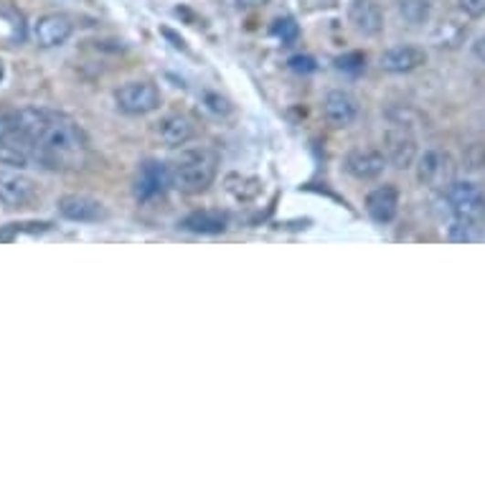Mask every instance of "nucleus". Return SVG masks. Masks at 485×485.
<instances>
[{
  "instance_id": "obj_1",
  "label": "nucleus",
  "mask_w": 485,
  "mask_h": 485,
  "mask_svg": "<svg viewBox=\"0 0 485 485\" xmlns=\"http://www.w3.org/2000/svg\"><path fill=\"white\" fill-rule=\"evenodd\" d=\"M13 125L31 151V161L48 171H77L87 161V138L64 112L24 107L11 112Z\"/></svg>"
},
{
  "instance_id": "obj_2",
  "label": "nucleus",
  "mask_w": 485,
  "mask_h": 485,
  "mask_svg": "<svg viewBox=\"0 0 485 485\" xmlns=\"http://www.w3.org/2000/svg\"><path fill=\"white\" fill-rule=\"evenodd\" d=\"M219 171V155L208 148H191L184 151L168 165L171 185L184 194H201L214 184Z\"/></svg>"
},
{
  "instance_id": "obj_3",
  "label": "nucleus",
  "mask_w": 485,
  "mask_h": 485,
  "mask_svg": "<svg viewBox=\"0 0 485 485\" xmlns=\"http://www.w3.org/2000/svg\"><path fill=\"white\" fill-rule=\"evenodd\" d=\"M115 102L125 115H151L161 107V92L151 81H128L115 92Z\"/></svg>"
},
{
  "instance_id": "obj_4",
  "label": "nucleus",
  "mask_w": 485,
  "mask_h": 485,
  "mask_svg": "<svg viewBox=\"0 0 485 485\" xmlns=\"http://www.w3.org/2000/svg\"><path fill=\"white\" fill-rule=\"evenodd\" d=\"M455 171H458L455 161L442 151L425 153L419 158V165H416L419 181L427 185V188H432V191H445V194L455 184Z\"/></svg>"
},
{
  "instance_id": "obj_5",
  "label": "nucleus",
  "mask_w": 485,
  "mask_h": 485,
  "mask_svg": "<svg viewBox=\"0 0 485 485\" xmlns=\"http://www.w3.org/2000/svg\"><path fill=\"white\" fill-rule=\"evenodd\" d=\"M28 163H31V151L13 125L11 112H0V165H11L21 171Z\"/></svg>"
},
{
  "instance_id": "obj_6",
  "label": "nucleus",
  "mask_w": 485,
  "mask_h": 485,
  "mask_svg": "<svg viewBox=\"0 0 485 485\" xmlns=\"http://www.w3.org/2000/svg\"><path fill=\"white\" fill-rule=\"evenodd\" d=\"M38 198L36 184L24 175L18 168L16 171H0V204L5 208H26Z\"/></svg>"
},
{
  "instance_id": "obj_7",
  "label": "nucleus",
  "mask_w": 485,
  "mask_h": 485,
  "mask_svg": "<svg viewBox=\"0 0 485 485\" xmlns=\"http://www.w3.org/2000/svg\"><path fill=\"white\" fill-rule=\"evenodd\" d=\"M448 201H450L452 214L458 219L478 221L485 216V194L475 184L455 181L448 188Z\"/></svg>"
},
{
  "instance_id": "obj_8",
  "label": "nucleus",
  "mask_w": 485,
  "mask_h": 485,
  "mask_svg": "<svg viewBox=\"0 0 485 485\" xmlns=\"http://www.w3.org/2000/svg\"><path fill=\"white\" fill-rule=\"evenodd\" d=\"M384 155L394 168H409L416 158V140L402 122H394L392 128L384 132Z\"/></svg>"
},
{
  "instance_id": "obj_9",
  "label": "nucleus",
  "mask_w": 485,
  "mask_h": 485,
  "mask_svg": "<svg viewBox=\"0 0 485 485\" xmlns=\"http://www.w3.org/2000/svg\"><path fill=\"white\" fill-rule=\"evenodd\" d=\"M34 34L38 47L54 48L69 41V36L74 34V24H71L69 16H64V13H48L44 18H38Z\"/></svg>"
},
{
  "instance_id": "obj_10",
  "label": "nucleus",
  "mask_w": 485,
  "mask_h": 485,
  "mask_svg": "<svg viewBox=\"0 0 485 485\" xmlns=\"http://www.w3.org/2000/svg\"><path fill=\"white\" fill-rule=\"evenodd\" d=\"M386 155L371 148H358L346 155V171L358 181H374L384 174L386 168Z\"/></svg>"
},
{
  "instance_id": "obj_11",
  "label": "nucleus",
  "mask_w": 485,
  "mask_h": 485,
  "mask_svg": "<svg viewBox=\"0 0 485 485\" xmlns=\"http://www.w3.org/2000/svg\"><path fill=\"white\" fill-rule=\"evenodd\" d=\"M348 21L358 34L379 36L384 28V13L376 0H353L348 5Z\"/></svg>"
},
{
  "instance_id": "obj_12",
  "label": "nucleus",
  "mask_w": 485,
  "mask_h": 485,
  "mask_svg": "<svg viewBox=\"0 0 485 485\" xmlns=\"http://www.w3.org/2000/svg\"><path fill=\"white\" fill-rule=\"evenodd\" d=\"M165 184H171L168 168H163L161 163L148 161L140 168L138 178H135V198L138 201H153L165 191Z\"/></svg>"
},
{
  "instance_id": "obj_13",
  "label": "nucleus",
  "mask_w": 485,
  "mask_h": 485,
  "mask_svg": "<svg viewBox=\"0 0 485 485\" xmlns=\"http://www.w3.org/2000/svg\"><path fill=\"white\" fill-rule=\"evenodd\" d=\"M323 112L325 120H328V125H333V128H348V125L358 117L356 97L343 92V90H335V92H331L325 97Z\"/></svg>"
},
{
  "instance_id": "obj_14",
  "label": "nucleus",
  "mask_w": 485,
  "mask_h": 485,
  "mask_svg": "<svg viewBox=\"0 0 485 485\" xmlns=\"http://www.w3.org/2000/svg\"><path fill=\"white\" fill-rule=\"evenodd\" d=\"M58 214L69 221H97L104 216V206L92 196H71L58 198Z\"/></svg>"
},
{
  "instance_id": "obj_15",
  "label": "nucleus",
  "mask_w": 485,
  "mask_h": 485,
  "mask_svg": "<svg viewBox=\"0 0 485 485\" xmlns=\"http://www.w3.org/2000/svg\"><path fill=\"white\" fill-rule=\"evenodd\" d=\"M181 229L194 231V234H221L229 229V214H224L219 208H198L194 214H188L178 224Z\"/></svg>"
},
{
  "instance_id": "obj_16",
  "label": "nucleus",
  "mask_w": 485,
  "mask_h": 485,
  "mask_svg": "<svg viewBox=\"0 0 485 485\" xmlns=\"http://www.w3.org/2000/svg\"><path fill=\"white\" fill-rule=\"evenodd\" d=\"M366 211L374 221L389 224L399 211V191L394 185H379L366 198Z\"/></svg>"
},
{
  "instance_id": "obj_17",
  "label": "nucleus",
  "mask_w": 485,
  "mask_h": 485,
  "mask_svg": "<svg viewBox=\"0 0 485 485\" xmlns=\"http://www.w3.org/2000/svg\"><path fill=\"white\" fill-rule=\"evenodd\" d=\"M427 61V54L416 47H394L384 51L382 69L392 71V74H409V71L419 69Z\"/></svg>"
},
{
  "instance_id": "obj_18",
  "label": "nucleus",
  "mask_w": 485,
  "mask_h": 485,
  "mask_svg": "<svg viewBox=\"0 0 485 485\" xmlns=\"http://www.w3.org/2000/svg\"><path fill=\"white\" fill-rule=\"evenodd\" d=\"M194 135H196V128L185 115H168L158 122V138L168 148H181L185 142H191Z\"/></svg>"
},
{
  "instance_id": "obj_19",
  "label": "nucleus",
  "mask_w": 485,
  "mask_h": 485,
  "mask_svg": "<svg viewBox=\"0 0 485 485\" xmlns=\"http://www.w3.org/2000/svg\"><path fill=\"white\" fill-rule=\"evenodd\" d=\"M462 36H465V28L458 21H442L435 31V44L442 48H455L462 41Z\"/></svg>"
},
{
  "instance_id": "obj_20",
  "label": "nucleus",
  "mask_w": 485,
  "mask_h": 485,
  "mask_svg": "<svg viewBox=\"0 0 485 485\" xmlns=\"http://www.w3.org/2000/svg\"><path fill=\"white\" fill-rule=\"evenodd\" d=\"M399 13L405 16L406 24L419 26L427 21L429 3L427 0H402V3H399Z\"/></svg>"
},
{
  "instance_id": "obj_21",
  "label": "nucleus",
  "mask_w": 485,
  "mask_h": 485,
  "mask_svg": "<svg viewBox=\"0 0 485 485\" xmlns=\"http://www.w3.org/2000/svg\"><path fill=\"white\" fill-rule=\"evenodd\" d=\"M272 36H278L282 44H292L300 36V26L295 24L292 18H278L272 24Z\"/></svg>"
},
{
  "instance_id": "obj_22",
  "label": "nucleus",
  "mask_w": 485,
  "mask_h": 485,
  "mask_svg": "<svg viewBox=\"0 0 485 485\" xmlns=\"http://www.w3.org/2000/svg\"><path fill=\"white\" fill-rule=\"evenodd\" d=\"M335 67L341 71H348V74H361L366 69V57L361 51H351V54H343V57L335 58Z\"/></svg>"
},
{
  "instance_id": "obj_23",
  "label": "nucleus",
  "mask_w": 485,
  "mask_h": 485,
  "mask_svg": "<svg viewBox=\"0 0 485 485\" xmlns=\"http://www.w3.org/2000/svg\"><path fill=\"white\" fill-rule=\"evenodd\" d=\"M460 3V8L468 16H473V18H478V16H485V0H458Z\"/></svg>"
},
{
  "instance_id": "obj_24",
  "label": "nucleus",
  "mask_w": 485,
  "mask_h": 485,
  "mask_svg": "<svg viewBox=\"0 0 485 485\" xmlns=\"http://www.w3.org/2000/svg\"><path fill=\"white\" fill-rule=\"evenodd\" d=\"M290 69L312 71V69H315V64H312L311 57H292V58H290Z\"/></svg>"
},
{
  "instance_id": "obj_25",
  "label": "nucleus",
  "mask_w": 485,
  "mask_h": 485,
  "mask_svg": "<svg viewBox=\"0 0 485 485\" xmlns=\"http://www.w3.org/2000/svg\"><path fill=\"white\" fill-rule=\"evenodd\" d=\"M237 3V8H242V11H252V8H262L267 5L269 0H234Z\"/></svg>"
},
{
  "instance_id": "obj_26",
  "label": "nucleus",
  "mask_w": 485,
  "mask_h": 485,
  "mask_svg": "<svg viewBox=\"0 0 485 485\" xmlns=\"http://www.w3.org/2000/svg\"><path fill=\"white\" fill-rule=\"evenodd\" d=\"M473 51H475V57L480 58V61H485V36H480V38L475 41Z\"/></svg>"
},
{
  "instance_id": "obj_27",
  "label": "nucleus",
  "mask_w": 485,
  "mask_h": 485,
  "mask_svg": "<svg viewBox=\"0 0 485 485\" xmlns=\"http://www.w3.org/2000/svg\"><path fill=\"white\" fill-rule=\"evenodd\" d=\"M3 77H5V69H3V61H0V81H3Z\"/></svg>"
}]
</instances>
